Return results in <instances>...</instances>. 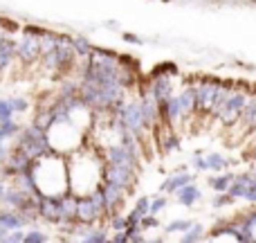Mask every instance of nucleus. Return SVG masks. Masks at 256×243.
<instances>
[{"label":"nucleus","mask_w":256,"mask_h":243,"mask_svg":"<svg viewBox=\"0 0 256 243\" xmlns=\"http://www.w3.org/2000/svg\"><path fill=\"white\" fill-rule=\"evenodd\" d=\"M102 167L97 162V155L92 153H76L68 162V182L76 196H90L99 187Z\"/></svg>","instance_id":"nucleus-1"}]
</instances>
